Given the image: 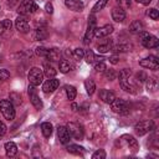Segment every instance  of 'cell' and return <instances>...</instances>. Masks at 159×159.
Masks as SVG:
<instances>
[{
  "instance_id": "3957f363",
  "label": "cell",
  "mask_w": 159,
  "mask_h": 159,
  "mask_svg": "<svg viewBox=\"0 0 159 159\" xmlns=\"http://www.w3.org/2000/svg\"><path fill=\"white\" fill-rule=\"evenodd\" d=\"M27 78H29V82L30 84L32 86H40L43 81V72L42 70H40L39 67H32L27 75Z\"/></svg>"
},
{
  "instance_id": "8992f818",
  "label": "cell",
  "mask_w": 159,
  "mask_h": 159,
  "mask_svg": "<svg viewBox=\"0 0 159 159\" xmlns=\"http://www.w3.org/2000/svg\"><path fill=\"white\" fill-rule=\"evenodd\" d=\"M154 127L155 125H154L153 120H142V122H139V123L135 124L134 130H135V133L138 135H144V134L152 132L154 129Z\"/></svg>"
},
{
  "instance_id": "b9f144b4",
  "label": "cell",
  "mask_w": 159,
  "mask_h": 159,
  "mask_svg": "<svg viewBox=\"0 0 159 159\" xmlns=\"http://www.w3.org/2000/svg\"><path fill=\"white\" fill-rule=\"evenodd\" d=\"M104 75H106V78H107L108 81H112V80L116 78V72H114L113 70H106V71H104Z\"/></svg>"
},
{
  "instance_id": "d6a6232c",
  "label": "cell",
  "mask_w": 159,
  "mask_h": 159,
  "mask_svg": "<svg viewBox=\"0 0 159 159\" xmlns=\"http://www.w3.org/2000/svg\"><path fill=\"white\" fill-rule=\"evenodd\" d=\"M10 102L12 103V104H20L21 103V96L19 94V93H15V92H12V93H10Z\"/></svg>"
},
{
  "instance_id": "8fae6325",
  "label": "cell",
  "mask_w": 159,
  "mask_h": 159,
  "mask_svg": "<svg viewBox=\"0 0 159 159\" xmlns=\"http://www.w3.org/2000/svg\"><path fill=\"white\" fill-rule=\"evenodd\" d=\"M27 89H29V97H30V102L32 103V106H34L36 109H41V108H42V102H41L40 97H39V94H37V92H36L35 86L30 84Z\"/></svg>"
},
{
  "instance_id": "816d5d0a",
  "label": "cell",
  "mask_w": 159,
  "mask_h": 159,
  "mask_svg": "<svg viewBox=\"0 0 159 159\" xmlns=\"http://www.w3.org/2000/svg\"><path fill=\"white\" fill-rule=\"evenodd\" d=\"M72 108H73V111H77V104H72Z\"/></svg>"
},
{
  "instance_id": "6da1fadb",
  "label": "cell",
  "mask_w": 159,
  "mask_h": 159,
  "mask_svg": "<svg viewBox=\"0 0 159 159\" xmlns=\"http://www.w3.org/2000/svg\"><path fill=\"white\" fill-rule=\"evenodd\" d=\"M0 112L7 120H12L15 118V108L14 104L7 101V99H1L0 101Z\"/></svg>"
},
{
  "instance_id": "2e32d148",
  "label": "cell",
  "mask_w": 159,
  "mask_h": 159,
  "mask_svg": "<svg viewBox=\"0 0 159 159\" xmlns=\"http://www.w3.org/2000/svg\"><path fill=\"white\" fill-rule=\"evenodd\" d=\"M11 29H12V22L10 20H2L0 22V36H9L11 34Z\"/></svg>"
},
{
  "instance_id": "ab89813d",
  "label": "cell",
  "mask_w": 159,
  "mask_h": 159,
  "mask_svg": "<svg viewBox=\"0 0 159 159\" xmlns=\"http://www.w3.org/2000/svg\"><path fill=\"white\" fill-rule=\"evenodd\" d=\"M72 56L75 57V58H77V60H80V58H82L83 56H84V51L82 50V48H75L73 50V52H72Z\"/></svg>"
},
{
  "instance_id": "4dcf8cb0",
  "label": "cell",
  "mask_w": 159,
  "mask_h": 159,
  "mask_svg": "<svg viewBox=\"0 0 159 159\" xmlns=\"http://www.w3.org/2000/svg\"><path fill=\"white\" fill-rule=\"evenodd\" d=\"M58 67H60V71H61L62 73H67V72L71 70V65H70V62H68V61H66V60L60 61Z\"/></svg>"
},
{
  "instance_id": "603a6c76",
  "label": "cell",
  "mask_w": 159,
  "mask_h": 159,
  "mask_svg": "<svg viewBox=\"0 0 159 159\" xmlns=\"http://www.w3.org/2000/svg\"><path fill=\"white\" fill-rule=\"evenodd\" d=\"M5 153L7 157H15L17 153V147L14 142H7L5 143Z\"/></svg>"
},
{
  "instance_id": "52a82bcc",
  "label": "cell",
  "mask_w": 159,
  "mask_h": 159,
  "mask_svg": "<svg viewBox=\"0 0 159 159\" xmlns=\"http://www.w3.org/2000/svg\"><path fill=\"white\" fill-rule=\"evenodd\" d=\"M94 30H96V17L94 15L92 14L88 19V27H87V31L84 34V37H83V42L84 45H88L91 43L93 36H94Z\"/></svg>"
},
{
  "instance_id": "7402d4cb",
  "label": "cell",
  "mask_w": 159,
  "mask_h": 159,
  "mask_svg": "<svg viewBox=\"0 0 159 159\" xmlns=\"http://www.w3.org/2000/svg\"><path fill=\"white\" fill-rule=\"evenodd\" d=\"M56 73H57V71L55 70V67L51 63H48V62L43 63V75L47 78H53L56 76Z\"/></svg>"
},
{
  "instance_id": "f1b7e54d",
  "label": "cell",
  "mask_w": 159,
  "mask_h": 159,
  "mask_svg": "<svg viewBox=\"0 0 159 159\" xmlns=\"http://www.w3.org/2000/svg\"><path fill=\"white\" fill-rule=\"evenodd\" d=\"M84 87H86V91H87V93L91 96V94H93L94 93V89H96V84H94V82L92 81V80H86L84 81Z\"/></svg>"
},
{
  "instance_id": "60d3db41",
  "label": "cell",
  "mask_w": 159,
  "mask_h": 159,
  "mask_svg": "<svg viewBox=\"0 0 159 159\" xmlns=\"http://www.w3.org/2000/svg\"><path fill=\"white\" fill-rule=\"evenodd\" d=\"M47 36V32L45 29H37L36 30V39L37 40H43Z\"/></svg>"
},
{
  "instance_id": "681fc988",
  "label": "cell",
  "mask_w": 159,
  "mask_h": 159,
  "mask_svg": "<svg viewBox=\"0 0 159 159\" xmlns=\"http://www.w3.org/2000/svg\"><path fill=\"white\" fill-rule=\"evenodd\" d=\"M118 56L117 55H113V56H111L109 57V61H111V63H113V65H116V63H118Z\"/></svg>"
},
{
  "instance_id": "8d00e7d4",
  "label": "cell",
  "mask_w": 159,
  "mask_h": 159,
  "mask_svg": "<svg viewBox=\"0 0 159 159\" xmlns=\"http://www.w3.org/2000/svg\"><path fill=\"white\" fill-rule=\"evenodd\" d=\"M132 75V71L129 68H123L120 72H119V81L120 80H125V78H129Z\"/></svg>"
},
{
  "instance_id": "f35d334b",
  "label": "cell",
  "mask_w": 159,
  "mask_h": 159,
  "mask_svg": "<svg viewBox=\"0 0 159 159\" xmlns=\"http://www.w3.org/2000/svg\"><path fill=\"white\" fill-rule=\"evenodd\" d=\"M106 158V152L103 149H99L92 154V159H104Z\"/></svg>"
},
{
  "instance_id": "d6986e66",
  "label": "cell",
  "mask_w": 159,
  "mask_h": 159,
  "mask_svg": "<svg viewBox=\"0 0 159 159\" xmlns=\"http://www.w3.org/2000/svg\"><path fill=\"white\" fill-rule=\"evenodd\" d=\"M99 98H101L104 103L111 104V103L114 101L116 96H114V93H113L112 91H109V89H101V91H99Z\"/></svg>"
},
{
  "instance_id": "cb8c5ba5",
  "label": "cell",
  "mask_w": 159,
  "mask_h": 159,
  "mask_svg": "<svg viewBox=\"0 0 159 159\" xmlns=\"http://www.w3.org/2000/svg\"><path fill=\"white\" fill-rule=\"evenodd\" d=\"M67 152L71 153V154H75V155H82L84 153V148L80 147L77 144H70L67 147Z\"/></svg>"
},
{
  "instance_id": "83f0119b",
  "label": "cell",
  "mask_w": 159,
  "mask_h": 159,
  "mask_svg": "<svg viewBox=\"0 0 159 159\" xmlns=\"http://www.w3.org/2000/svg\"><path fill=\"white\" fill-rule=\"evenodd\" d=\"M65 91H66V94H67V98H68L70 101H73V99L76 98V94H77V91H76V88H75L73 86H70V84H67V86H65Z\"/></svg>"
},
{
  "instance_id": "ba28073f",
  "label": "cell",
  "mask_w": 159,
  "mask_h": 159,
  "mask_svg": "<svg viewBox=\"0 0 159 159\" xmlns=\"http://www.w3.org/2000/svg\"><path fill=\"white\" fill-rule=\"evenodd\" d=\"M119 143H120L122 145H125V147H127L128 149H130L133 153H135V152L138 150V148H139L137 139H135L133 135H129V134L122 135V137L119 138Z\"/></svg>"
},
{
  "instance_id": "74e56055",
  "label": "cell",
  "mask_w": 159,
  "mask_h": 159,
  "mask_svg": "<svg viewBox=\"0 0 159 159\" xmlns=\"http://www.w3.org/2000/svg\"><path fill=\"white\" fill-rule=\"evenodd\" d=\"M147 15H148L150 19H153V20H158V19H159V12H158L157 9H149V10L147 11Z\"/></svg>"
},
{
  "instance_id": "5b68a950",
  "label": "cell",
  "mask_w": 159,
  "mask_h": 159,
  "mask_svg": "<svg viewBox=\"0 0 159 159\" xmlns=\"http://www.w3.org/2000/svg\"><path fill=\"white\" fill-rule=\"evenodd\" d=\"M140 42L145 48H155L159 45L158 39L147 32H140Z\"/></svg>"
},
{
  "instance_id": "ffe728a7",
  "label": "cell",
  "mask_w": 159,
  "mask_h": 159,
  "mask_svg": "<svg viewBox=\"0 0 159 159\" xmlns=\"http://www.w3.org/2000/svg\"><path fill=\"white\" fill-rule=\"evenodd\" d=\"M65 5L72 11H82L83 2L81 0H65Z\"/></svg>"
},
{
  "instance_id": "7a4b0ae2",
  "label": "cell",
  "mask_w": 159,
  "mask_h": 159,
  "mask_svg": "<svg viewBox=\"0 0 159 159\" xmlns=\"http://www.w3.org/2000/svg\"><path fill=\"white\" fill-rule=\"evenodd\" d=\"M37 9L39 6L34 0H22L17 7V11L20 15H30L34 14Z\"/></svg>"
},
{
  "instance_id": "f546056e",
  "label": "cell",
  "mask_w": 159,
  "mask_h": 159,
  "mask_svg": "<svg viewBox=\"0 0 159 159\" xmlns=\"http://www.w3.org/2000/svg\"><path fill=\"white\" fill-rule=\"evenodd\" d=\"M107 2H108V0H98V1L94 4L93 9H92V14L101 11V10H102V9H103V7L107 5Z\"/></svg>"
},
{
  "instance_id": "7c38bea8",
  "label": "cell",
  "mask_w": 159,
  "mask_h": 159,
  "mask_svg": "<svg viewBox=\"0 0 159 159\" xmlns=\"http://www.w3.org/2000/svg\"><path fill=\"white\" fill-rule=\"evenodd\" d=\"M15 27L16 30H19L20 32H27L30 30V26H29V21L25 17V15H20L16 21H15Z\"/></svg>"
},
{
  "instance_id": "f6af8a7d",
  "label": "cell",
  "mask_w": 159,
  "mask_h": 159,
  "mask_svg": "<svg viewBox=\"0 0 159 159\" xmlns=\"http://www.w3.org/2000/svg\"><path fill=\"white\" fill-rule=\"evenodd\" d=\"M10 77V73L7 70H0V81H5Z\"/></svg>"
},
{
  "instance_id": "d590c367",
  "label": "cell",
  "mask_w": 159,
  "mask_h": 159,
  "mask_svg": "<svg viewBox=\"0 0 159 159\" xmlns=\"http://www.w3.org/2000/svg\"><path fill=\"white\" fill-rule=\"evenodd\" d=\"M94 70H96L97 72H104V71L107 70V66H106V63H104L103 61H97V62L94 63Z\"/></svg>"
},
{
  "instance_id": "e575fe53",
  "label": "cell",
  "mask_w": 159,
  "mask_h": 159,
  "mask_svg": "<svg viewBox=\"0 0 159 159\" xmlns=\"http://www.w3.org/2000/svg\"><path fill=\"white\" fill-rule=\"evenodd\" d=\"M113 48V51L114 52H127V51H129L130 50V46L129 45H118V46H116V47H112Z\"/></svg>"
},
{
  "instance_id": "f907efd6",
  "label": "cell",
  "mask_w": 159,
  "mask_h": 159,
  "mask_svg": "<svg viewBox=\"0 0 159 159\" xmlns=\"http://www.w3.org/2000/svg\"><path fill=\"white\" fill-rule=\"evenodd\" d=\"M135 1L139 2V4H142V5H149L152 0H135Z\"/></svg>"
},
{
  "instance_id": "4fadbf2b",
  "label": "cell",
  "mask_w": 159,
  "mask_h": 159,
  "mask_svg": "<svg viewBox=\"0 0 159 159\" xmlns=\"http://www.w3.org/2000/svg\"><path fill=\"white\" fill-rule=\"evenodd\" d=\"M57 137H58V139H60V142L62 144H67L70 142V139H71V134H70L68 129L66 127H63V125L57 127Z\"/></svg>"
},
{
  "instance_id": "c3c4849f",
  "label": "cell",
  "mask_w": 159,
  "mask_h": 159,
  "mask_svg": "<svg viewBox=\"0 0 159 159\" xmlns=\"http://www.w3.org/2000/svg\"><path fill=\"white\" fill-rule=\"evenodd\" d=\"M6 130H7V128H6V125L0 120V137H2L5 133H6Z\"/></svg>"
},
{
  "instance_id": "7dc6e473",
  "label": "cell",
  "mask_w": 159,
  "mask_h": 159,
  "mask_svg": "<svg viewBox=\"0 0 159 159\" xmlns=\"http://www.w3.org/2000/svg\"><path fill=\"white\" fill-rule=\"evenodd\" d=\"M137 78H139L138 81H140V82H143V81H145L148 77H147V75L144 73V72H138L137 73Z\"/></svg>"
},
{
  "instance_id": "4316f807",
  "label": "cell",
  "mask_w": 159,
  "mask_h": 159,
  "mask_svg": "<svg viewBox=\"0 0 159 159\" xmlns=\"http://www.w3.org/2000/svg\"><path fill=\"white\" fill-rule=\"evenodd\" d=\"M41 132L43 134V137L48 138L51 134H52V124L50 122H43L41 124Z\"/></svg>"
},
{
  "instance_id": "1f68e13d",
  "label": "cell",
  "mask_w": 159,
  "mask_h": 159,
  "mask_svg": "<svg viewBox=\"0 0 159 159\" xmlns=\"http://www.w3.org/2000/svg\"><path fill=\"white\" fill-rule=\"evenodd\" d=\"M157 80L155 78H147V88L148 91H155L157 89Z\"/></svg>"
},
{
  "instance_id": "bcb514c9",
  "label": "cell",
  "mask_w": 159,
  "mask_h": 159,
  "mask_svg": "<svg viewBox=\"0 0 159 159\" xmlns=\"http://www.w3.org/2000/svg\"><path fill=\"white\" fill-rule=\"evenodd\" d=\"M45 10H46L47 14H52V12H53V6H52V4H51V2H47V4L45 5Z\"/></svg>"
},
{
  "instance_id": "30bf717a",
  "label": "cell",
  "mask_w": 159,
  "mask_h": 159,
  "mask_svg": "<svg viewBox=\"0 0 159 159\" xmlns=\"http://www.w3.org/2000/svg\"><path fill=\"white\" fill-rule=\"evenodd\" d=\"M139 65L142 67H144V68H149V70H153V71L159 68V61H158V58L155 56H148V57L140 60Z\"/></svg>"
},
{
  "instance_id": "484cf974",
  "label": "cell",
  "mask_w": 159,
  "mask_h": 159,
  "mask_svg": "<svg viewBox=\"0 0 159 159\" xmlns=\"http://www.w3.org/2000/svg\"><path fill=\"white\" fill-rule=\"evenodd\" d=\"M112 47H113L112 40H108V41H106L104 43H99V45L97 46V50H98V52H101V53H106V52H108L109 50H112Z\"/></svg>"
},
{
  "instance_id": "836d02e7",
  "label": "cell",
  "mask_w": 159,
  "mask_h": 159,
  "mask_svg": "<svg viewBox=\"0 0 159 159\" xmlns=\"http://www.w3.org/2000/svg\"><path fill=\"white\" fill-rule=\"evenodd\" d=\"M84 60H86V62L87 63H93L94 62V58H96V55L91 51V50H88L87 52H84Z\"/></svg>"
},
{
  "instance_id": "ee69618b",
  "label": "cell",
  "mask_w": 159,
  "mask_h": 159,
  "mask_svg": "<svg viewBox=\"0 0 159 159\" xmlns=\"http://www.w3.org/2000/svg\"><path fill=\"white\" fill-rule=\"evenodd\" d=\"M117 1H118L119 6H120L122 9H128V7H130V0H117Z\"/></svg>"
},
{
  "instance_id": "7bdbcfd3",
  "label": "cell",
  "mask_w": 159,
  "mask_h": 159,
  "mask_svg": "<svg viewBox=\"0 0 159 159\" xmlns=\"http://www.w3.org/2000/svg\"><path fill=\"white\" fill-rule=\"evenodd\" d=\"M36 55H37V56H41V57H46V55H47V48H45V47H42V46L37 47V48H36Z\"/></svg>"
},
{
  "instance_id": "5bb4252c",
  "label": "cell",
  "mask_w": 159,
  "mask_h": 159,
  "mask_svg": "<svg viewBox=\"0 0 159 159\" xmlns=\"http://www.w3.org/2000/svg\"><path fill=\"white\" fill-rule=\"evenodd\" d=\"M112 32H113V26H112V25H104V26H102V27H96V30H94V36L98 37V39H102V37L109 36Z\"/></svg>"
},
{
  "instance_id": "9c48e42d",
  "label": "cell",
  "mask_w": 159,
  "mask_h": 159,
  "mask_svg": "<svg viewBox=\"0 0 159 159\" xmlns=\"http://www.w3.org/2000/svg\"><path fill=\"white\" fill-rule=\"evenodd\" d=\"M71 134V137L76 138V139H82L83 138V128L80 123H76V122H71L67 124L66 127Z\"/></svg>"
},
{
  "instance_id": "277c9868",
  "label": "cell",
  "mask_w": 159,
  "mask_h": 159,
  "mask_svg": "<svg viewBox=\"0 0 159 159\" xmlns=\"http://www.w3.org/2000/svg\"><path fill=\"white\" fill-rule=\"evenodd\" d=\"M112 104V109L113 112L118 113V114H128L129 113V104L124 101V99H120V98H114V101L111 103Z\"/></svg>"
},
{
  "instance_id": "44dd1931",
  "label": "cell",
  "mask_w": 159,
  "mask_h": 159,
  "mask_svg": "<svg viewBox=\"0 0 159 159\" xmlns=\"http://www.w3.org/2000/svg\"><path fill=\"white\" fill-rule=\"evenodd\" d=\"M143 30H144V26L139 20H134L129 25V32H132V34H140V32H143Z\"/></svg>"
},
{
  "instance_id": "e0dca14e",
  "label": "cell",
  "mask_w": 159,
  "mask_h": 159,
  "mask_svg": "<svg viewBox=\"0 0 159 159\" xmlns=\"http://www.w3.org/2000/svg\"><path fill=\"white\" fill-rule=\"evenodd\" d=\"M112 19L116 22H122L125 19V11L124 9H122L120 6H116L112 10Z\"/></svg>"
},
{
  "instance_id": "ac0fdd59",
  "label": "cell",
  "mask_w": 159,
  "mask_h": 159,
  "mask_svg": "<svg viewBox=\"0 0 159 159\" xmlns=\"http://www.w3.org/2000/svg\"><path fill=\"white\" fill-rule=\"evenodd\" d=\"M119 83H120L122 88H123L125 92H128V93H135V92H137V86H135V84H134L129 78L120 80V81H119Z\"/></svg>"
},
{
  "instance_id": "9a60e30c",
  "label": "cell",
  "mask_w": 159,
  "mask_h": 159,
  "mask_svg": "<svg viewBox=\"0 0 159 159\" xmlns=\"http://www.w3.org/2000/svg\"><path fill=\"white\" fill-rule=\"evenodd\" d=\"M58 84H60V81H58V80H56V78H48V80L43 83L42 89H43L45 93H51V92H53L55 89H57Z\"/></svg>"
},
{
  "instance_id": "d4e9b609",
  "label": "cell",
  "mask_w": 159,
  "mask_h": 159,
  "mask_svg": "<svg viewBox=\"0 0 159 159\" xmlns=\"http://www.w3.org/2000/svg\"><path fill=\"white\" fill-rule=\"evenodd\" d=\"M46 58L51 62H55V61H58L60 60V51L57 48H51V50H47V55H46Z\"/></svg>"
}]
</instances>
